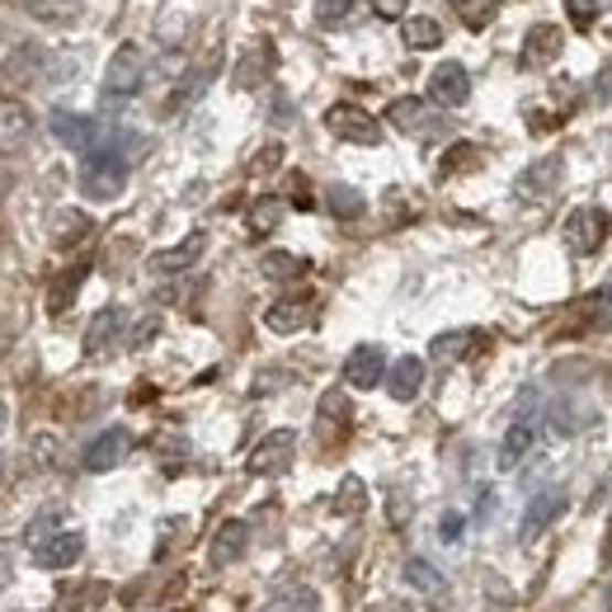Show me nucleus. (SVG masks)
Here are the masks:
<instances>
[{"label": "nucleus", "mask_w": 612, "mask_h": 612, "mask_svg": "<svg viewBox=\"0 0 612 612\" xmlns=\"http://www.w3.org/2000/svg\"><path fill=\"white\" fill-rule=\"evenodd\" d=\"M24 10L33 14V20H43V24H76L85 0H24Z\"/></svg>", "instance_id": "393cba45"}, {"label": "nucleus", "mask_w": 612, "mask_h": 612, "mask_svg": "<svg viewBox=\"0 0 612 612\" xmlns=\"http://www.w3.org/2000/svg\"><path fill=\"white\" fill-rule=\"evenodd\" d=\"M104 593H109V589H104V584H72V589H62L57 593V603H52V612H90L99 599H104Z\"/></svg>", "instance_id": "c756f323"}, {"label": "nucleus", "mask_w": 612, "mask_h": 612, "mask_svg": "<svg viewBox=\"0 0 612 612\" xmlns=\"http://www.w3.org/2000/svg\"><path fill=\"white\" fill-rule=\"evenodd\" d=\"M406 580H410V589H419V593H443V589H448L443 570H433L429 561H419V556L406 566Z\"/></svg>", "instance_id": "72a5a7b5"}, {"label": "nucleus", "mask_w": 612, "mask_h": 612, "mask_svg": "<svg viewBox=\"0 0 612 612\" xmlns=\"http://www.w3.org/2000/svg\"><path fill=\"white\" fill-rule=\"evenodd\" d=\"M348 419H354V410H348V396L344 391H325L321 396V410H316V429H321V439H344V429H348Z\"/></svg>", "instance_id": "4be33fe9"}, {"label": "nucleus", "mask_w": 612, "mask_h": 612, "mask_svg": "<svg viewBox=\"0 0 612 612\" xmlns=\"http://www.w3.org/2000/svg\"><path fill=\"white\" fill-rule=\"evenodd\" d=\"M292 458H297V433L273 429L269 439H259L255 452L245 458V471H250V476H283V471L292 466Z\"/></svg>", "instance_id": "7ed1b4c3"}, {"label": "nucleus", "mask_w": 612, "mask_h": 612, "mask_svg": "<svg viewBox=\"0 0 612 612\" xmlns=\"http://www.w3.org/2000/svg\"><path fill=\"white\" fill-rule=\"evenodd\" d=\"M400 39H406L410 52H433L443 43V24L433 20V14H406V20H400Z\"/></svg>", "instance_id": "5701e85b"}, {"label": "nucleus", "mask_w": 612, "mask_h": 612, "mask_svg": "<svg viewBox=\"0 0 612 612\" xmlns=\"http://www.w3.org/2000/svg\"><path fill=\"white\" fill-rule=\"evenodd\" d=\"M142 80H147V47L142 43H118L109 66H104V104L118 109L122 99H132L137 90H142Z\"/></svg>", "instance_id": "f03ea898"}, {"label": "nucleus", "mask_w": 612, "mask_h": 612, "mask_svg": "<svg viewBox=\"0 0 612 612\" xmlns=\"http://www.w3.org/2000/svg\"><path fill=\"white\" fill-rule=\"evenodd\" d=\"M259 273L273 278V283H288V278H302L307 273V259L302 255H288V250H269L259 259Z\"/></svg>", "instance_id": "cd10ccee"}, {"label": "nucleus", "mask_w": 612, "mask_h": 612, "mask_svg": "<svg viewBox=\"0 0 612 612\" xmlns=\"http://www.w3.org/2000/svg\"><path fill=\"white\" fill-rule=\"evenodd\" d=\"M373 14H382V20H406L410 0H373Z\"/></svg>", "instance_id": "ea45409f"}, {"label": "nucleus", "mask_w": 612, "mask_h": 612, "mask_svg": "<svg viewBox=\"0 0 612 612\" xmlns=\"http://www.w3.org/2000/svg\"><path fill=\"white\" fill-rule=\"evenodd\" d=\"M561 47H566L561 29H556V24H537V29H528V39H523V66L537 72V66L556 62V52H561Z\"/></svg>", "instance_id": "f3484780"}, {"label": "nucleus", "mask_w": 612, "mask_h": 612, "mask_svg": "<svg viewBox=\"0 0 612 612\" xmlns=\"http://www.w3.org/2000/svg\"><path fill=\"white\" fill-rule=\"evenodd\" d=\"M387 118H391V128H396V132H406V137H439V132L448 128L443 114L433 109L429 99H415V95L396 99L391 109H387Z\"/></svg>", "instance_id": "423d86ee"}, {"label": "nucleus", "mask_w": 612, "mask_h": 612, "mask_svg": "<svg viewBox=\"0 0 612 612\" xmlns=\"http://www.w3.org/2000/svg\"><path fill=\"white\" fill-rule=\"evenodd\" d=\"M325 207H330V213H335L340 222H358V217L367 213V198L358 194L354 184H330V189H325Z\"/></svg>", "instance_id": "a878e982"}, {"label": "nucleus", "mask_w": 612, "mask_h": 612, "mask_svg": "<svg viewBox=\"0 0 612 612\" xmlns=\"http://www.w3.org/2000/svg\"><path fill=\"white\" fill-rule=\"evenodd\" d=\"M471 99V76L462 62H439L429 76V104L433 109H462Z\"/></svg>", "instance_id": "0eeeda50"}, {"label": "nucleus", "mask_w": 612, "mask_h": 612, "mask_svg": "<svg viewBox=\"0 0 612 612\" xmlns=\"http://www.w3.org/2000/svg\"><path fill=\"white\" fill-rule=\"evenodd\" d=\"M203 250H207V236H203V232H194V236H184L180 245H170V250L151 255V269H155V273H180V269H194Z\"/></svg>", "instance_id": "a211bd4d"}, {"label": "nucleus", "mask_w": 612, "mask_h": 612, "mask_svg": "<svg viewBox=\"0 0 612 612\" xmlns=\"http://www.w3.org/2000/svg\"><path fill=\"white\" fill-rule=\"evenodd\" d=\"M476 344H481L476 330H448V335H439L429 344V354L439 363H462V358H471V348H476Z\"/></svg>", "instance_id": "b1692460"}, {"label": "nucleus", "mask_w": 612, "mask_h": 612, "mask_svg": "<svg viewBox=\"0 0 612 612\" xmlns=\"http://www.w3.org/2000/svg\"><path fill=\"white\" fill-rule=\"evenodd\" d=\"M325 128L340 137V142H354V147H377L382 142V128L373 114H363L358 104H330L325 109Z\"/></svg>", "instance_id": "20e7f679"}, {"label": "nucleus", "mask_w": 612, "mask_h": 612, "mask_svg": "<svg viewBox=\"0 0 612 612\" xmlns=\"http://www.w3.org/2000/svg\"><path fill=\"white\" fill-rule=\"evenodd\" d=\"M363 504H367V485H363L358 476H344V485H340V495H335V514H344V518H354V514H363Z\"/></svg>", "instance_id": "f704fd0d"}, {"label": "nucleus", "mask_w": 612, "mask_h": 612, "mask_svg": "<svg viewBox=\"0 0 612 612\" xmlns=\"http://www.w3.org/2000/svg\"><path fill=\"white\" fill-rule=\"evenodd\" d=\"M566 514V490L561 485H551V490H541V495H533V504H528V514H523V528H518V537L523 541H533V537H541L551 528L556 518Z\"/></svg>", "instance_id": "9b49d317"}, {"label": "nucleus", "mask_w": 612, "mask_h": 612, "mask_svg": "<svg viewBox=\"0 0 612 612\" xmlns=\"http://www.w3.org/2000/svg\"><path fill=\"white\" fill-rule=\"evenodd\" d=\"M47 533H57V514H39V523H29V533H24V547H43Z\"/></svg>", "instance_id": "58836bf2"}, {"label": "nucleus", "mask_w": 612, "mask_h": 612, "mask_svg": "<svg viewBox=\"0 0 612 612\" xmlns=\"http://www.w3.org/2000/svg\"><path fill=\"white\" fill-rule=\"evenodd\" d=\"M269 612H316V599L302 589V593H292V599H283V603H273Z\"/></svg>", "instance_id": "a19ab883"}, {"label": "nucleus", "mask_w": 612, "mask_h": 612, "mask_svg": "<svg viewBox=\"0 0 612 612\" xmlns=\"http://www.w3.org/2000/svg\"><path fill=\"white\" fill-rule=\"evenodd\" d=\"M311 321H316V302H311V297H288V302H273L265 311V325L273 335H297V330H307Z\"/></svg>", "instance_id": "dca6fc26"}, {"label": "nucleus", "mask_w": 612, "mask_h": 612, "mask_svg": "<svg viewBox=\"0 0 612 612\" xmlns=\"http://www.w3.org/2000/svg\"><path fill=\"white\" fill-rule=\"evenodd\" d=\"M57 226H62V232H57L62 240H76V236H80V232H85V226H90V222H85L80 213H62V222H57Z\"/></svg>", "instance_id": "79ce46f5"}, {"label": "nucleus", "mask_w": 612, "mask_h": 612, "mask_svg": "<svg viewBox=\"0 0 612 612\" xmlns=\"http://www.w3.org/2000/svg\"><path fill=\"white\" fill-rule=\"evenodd\" d=\"M269 72H273V47H269V43H259V47L250 52V57L240 62V72H236V85H240V90H255V85L265 80Z\"/></svg>", "instance_id": "7c9ffc66"}, {"label": "nucleus", "mask_w": 612, "mask_h": 612, "mask_svg": "<svg viewBox=\"0 0 612 612\" xmlns=\"http://www.w3.org/2000/svg\"><path fill=\"white\" fill-rule=\"evenodd\" d=\"M128 448H132V433L122 425H109L104 433H95L90 448H85V466H90V471H114L122 458H128Z\"/></svg>", "instance_id": "ddd939ff"}, {"label": "nucleus", "mask_w": 612, "mask_h": 612, "mask_svg": "<svg viewBox=\"0 0 612 612\" xmlns=\"http://www.w3.org/2000/svg\"><path fill=\"white\" fill-rule=\"evenodd\" d=\"M566 245L570 255H599L603 240H608V213L603 207H575V213L566 217Z\"/></svg>", "instance_id": "39448f33"}, {"label": "nucleus", "mask_w": 612, "mask_h": 612, "mask_svg": "<svg viewBox=\"0 0 612 612\" xmlns=\"http://www.w3.org/2000/svg\"><path fill=\"white\" fill-rule=\"evenodd\" d=\"M278 222H283V198H255L250 203V217H245L250 236H273Z\"/></svg>", "instance_id": "c85d7f7f"}, {"label": "nucleus", "mask_w": 612, "mask_h": 612, "mask_svg": "<svg viewBox=\"0 0 612 612\" xmlns=\"http://www.w3.org/2000/svg\"><path fill=\"white\" fill-rule=\"evenodd\" d=\"M85 273H90V265L66 269V273H62V283H52L47 307H52V311H66V307H72V302H76V292H80V283H85Z\"/></svg>", "instance_id": "473e14b6"}, {"label": "nucleus", "mask_w": 612, "mask_h": 612, "mask_svg": "<svg viewBox=\"0 0 612 612\" xmlns=\"http://www.w3.org/2000/svg\"><path fill=\"white\" fill-rule=\"evenodd\" d=\"M33 142V114L20 99H0V151H24Z\"/></svg>", "instance_id": "4468645a"}, {"label": "nucleus", "mask_w": 612, "mask_h": 612, "mask_svg": "<svg viewBox=\"0 0 612 612\" xmlns=\"http://www.w3.org/2000/svg\"><path fill=\"white\" fill-rule=\"evenodd\" d=\"M556 184H561V155H547V161H537L533 170H523V180H518V198H523V203L547 198Z\"/></svg>", "instance_id": "aec40b11"}, {"label": "nucleus", "mask_w": 612, "mask_h": 612, "mask_svg": "<svg viewBox=\"0 0 612 612\" xmlns=\"http://www.w3.org/2000/svg\"><path fill=\"white\" fill-rule=\"evenodd\" d=\"M481 161V151L476 147H471V142H458V147H452L448 155H443V174H462V170H471V165H476Z\"/></svg>", "instance_id": "e433bc0d"}, {"label": "nucleus", "mask_w": 612, "mask_h": 612, "mask_svg": "<svg viewBox=\"0 0 612 612\" xmlns=\"http://www.w3.org/2000/svg\"><path fill=\"white\" fill-rule=\"evenodd\" d=\"M85 556V537L76 528H66V533H52L43 547H33V561H39L43 570H72L76 561Z\"/></svg>", "instance_id": "f8f14e48"}, {"label": "nucleus", "mask_w": 612, "mask_h": 612, "mask_svg": "<svg viewBox=\"0 0 612 612\" xmlns=\"http://www.w3.org/2000/svg\"><path fill=\"white\" fill-rule=\"evenodd\" d=\"M348 10H354V0H321V6H316V24L321 29H340L348 20Z\"/></svg>", "instance_id": "4c0bfd02"}, {"label": "nucleus", "mask_w": 612, "mask_h": 612, "mask_svg": "<svg viewBox=\"0 0 612 612\" xmlns=\"http://www.w3.org/2000/svg\"><path fill=\"white\" fill-rule=\"evenodd\" d=\"M0 425H6V406H0Z\"/></svg>", "instance_id": "a18cd8bd"}, {"label": "nucleus", "mask_w": 612, "mask_h": 612, "mask_svg": "<svg viewBox=\"0 0 612 612\" xmlns=\"http://www.w3.org/2000/svg\"><path fill=\"white\" fill-rule=\"evenodd\" d=\"M612 10V0H566V14H570V20L575 24H593V20H599V14H608Z\"/></svg>", "instance_id": "c9c22d12"}, {"label": "nucleus", "mask_w": 612, "mask_h": 612, "mask_svg": "<svg viewBox=\"0 0 612 612\" xmlns=\"http://www.w3.org/2000/svg\"><path fill=\"white\" fill-rule=\"evenodd\" d=\"M608 612H612V589H608Z\"/></svg>", "instance_id": "49530a36"}, {"label": "nucleus", "mask_w": 612, "mask_h": 612, "mask_svg": "<svg viewBox=\"0 0 612 612\" xmlns=\"http://www.w3.org/2000/svg\"><path fill=\"white\" fill-rule=\"evenodd\" d=\"M382 377H387V354H382L377 344H358L354 354L344 358V382H348V387L373 391Z\"/></svg>", "instance_id": "9d476101"}, {"label": "nucleus", "mask_w": 612, "mask_h": 612, "mask_svg": "<svg viewBox=\"0 0 612 612\" xmlns=\"http://www.w3.org/2000/svg\"><path fill=\"white\" fill-rule=\"evenodd\" d=\"M128 132L109 137L104 132L99 142L85 151V170H80V194L90 203H109L122 194V184H128Z\"/></svg>", "instance_id": "f257e3e1"}, {"label": "nucleus", "mask_w": 612, "mask_h": 612, "mask_svg": "<svg viewBox=\"0 0 612 612\" xmlns=\"http://www.w3.org/2000/svg\"><path fill=\"white\" fill-rule=\"evenodd\" d=\"M278 161H283V147H269L265 155H259V161H255V170H273Z\"/></svg>", "instance_id": "c03bdc74"}, {"label": "nucleus", "mask_w": 612, "mask_h": 612, "mask_svg": "<svg viewBox=\"0 0 612 612\" xmlns=\"http://www.w3.org/2000/svg\"><path fill=\"white\" fill-rule=\"evenodd\" d=\"M387 391L396 396V400H415L419 396V387H425V363H419L415 354H406V358H396L391 367H387Z\"/></svg>", "instance_id": "412c9836"}, {"label": "nucleus", "mask_w": 612, "mask_h": 612, "mask_svg": "<svg viewBox=\"0 0 612 612\" xmlns=\"http://www.w3.org/2000/svg\"><path fill=\"white\" fill-rule=\"evenodd\" d=\"M589 419H593V410H575V400H556L547 425H551L556 439H575V433H580V429L589 425Z\"/></svg>", "instance_id": "bb28decb"}, {"label": "nucleus", "mask_w": 612, "mask_h": 612, "mask_svg": "<svg viewBox=\"0 0 612 612\" xmlns=\"http://www.w3.org/2000/svg\"><path fill=\"white\" fill-rule=\"evenodd\" d=\"M122 330H128V311H122V307H104L99 316L90 321V335H85V354H95V358L114 354L118 340H122Z\"/></svg>", "instance_id": "2eb2a0df"}, {"label": "nucleus", "mask_w": 612, "mask_h": 612, "mask_svg": "<svg viewBox=\"0 0 612 612\" xmlns=\"http://www.w3.org/2000/svg\"><path fill=\"white\" fill-rule=\"evenodd\" d=\"M245 547H250V523H245V518H226L222 528H217V537H213V561L217 566H236L240 556H245Z\"/></svg>", "instance_id": "6ab92c4d"}, {"label": "nucleus", "mask_w": 612, "mask_h": 612, "mask_svg": "<svg viewBox=\"0 0 612 612\" xmlns=\"http://www.w3.org/2000/svg\"><path fill=\"white\" fill-rule=\"evenodd\" d=\"M533 443H537V415H533V391L523 396V410H518V419L509 425V433H504V448H500V466L504 471H514L523 458L533 452Z\"/></svg>", "instance_id": "6e6552de"}, {"label": "nucleus", "mask_w": 612, "mask_h": 612, "mask_svg": "<svg viewBox=\"0 0 612 612\" xmlns=\"http://www.w3.org/2000/svg\"><path fill=\"white\" fill-rule=\"evenodd\" d=\"M452 10H458V20L466 29H485V24H495V14H500V0H448Z\"/></svg>", "instance_id": "2f4dec72"}, {"label": "nucleus", "mask_w": 612, "mask_h": 612, "mask_svg": "<svg viewBox=\"0 0 612 612\" xmlns=\"http://www.w3.org/2000/svg\"><path fill=\"white\" fill-rule=\"evenodd\" d=\"M439 533H443V541H458V537H462V514H443Z\"/></svg>", "instance_id": "37998d69"}, {"label": "nucleus", "mask_w": 612, "mask_h": 612, "mask_svg": "<svg viewBox=\"0 0 612 612\" xmlns=\"http://www.w3.org/2000/svg\"><path fill=\"white\" fill-rule=\"evenodd\" d=\"M52 137L66 147V151H90L99 137H104V128L95 118H85V114H72V109H57L52 114Z\"/></svg>", "instance_id": "1a4fd4ad"}]
</instances>
